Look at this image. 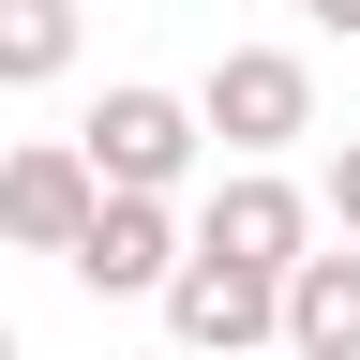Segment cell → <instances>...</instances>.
<instances>
[{
    "label": "cell",
    "instance_id": "cell-1",
    "mask_svg": "<svg viewBox=\"0 0 360 360\" xmlns=\"http://www.w3.org/2000/svg\"><path fill=\"white\" fill-rule=\"evenodd\" d=\"M60 150L90 165V195H165L180 210V165H195V105H180V90H150V75H120L105 105H90Z\"/></svg>",
    "mask_w": 360,
    "mask_h": 360
},
{
    "label": "cell",
    "instance_id": "cell-2",
    "mask_svg": "<svg viewBox=\"0 0 360 360\" xmlns=\"http://www.w3.org/2000/svg\"><path fill=\"white\" fill-rule=\"evenodd\" d=\"M180 105H195V135H225L240 165H270L285 135H315V60H300V45H225Z\"/></svg>",
    "mask_w": 360,
    "mask_h": 360
},
{
    "label": "cell",
    "instance_id": "cell-3",
    "mask_svg": "<svg viewBox=\"0 0 360 360\" xmlns=\"http://www.w3.org/2000/svg\"><path fill=\"white\" fill-rule=\"evenodd\" d=\"M180 255H225V270H255V285H285V270L315 255V195H300V180H270V165H240L195 225H180Z\"/></svg>",
    "mask_w": 360,
    "mask_h": 360
},
{
    "label": "cell",
    "instance_id": "cell-4",
    "mask_svg": "<svg viewBox=\"0 0 360 360\" xmlns=\"http://www.w3.org/2000/svg\"><path fill=\"white\" fill-rule=\"evenodd\" d=\"M75 285L90 300H165V270H180V210L165 195H90V225H75Z\"/></svg>",
    "mask_w": 360,
    "mask_h": 360
},
{
    "label": "cell",
    "instance_id": "cell-5",
    "mask_svg": "<svg viewBox=\"0 0 360 360\" xmlns=\"http://www.w3.org/2000/svg\"><path fill=\"white\" fill-rule=\"evenodd\" d=\"M165 330H180V360H255L270 345V285L225 270V255H180L165 270Z\"/></svg>",
    "mask_w": 360,
    "mask_h": 360
},
{
    "label": "cell",
    "instance_id": "cell-6",
    "mask_svg": "<svg viewBox=\"0 0 360 360\" xmlns=\"http://www.w3.org/2000/svg\"><path fill=\"white\" fill-rule=\"evenodd\" d=\"M75 225H90V165L60 150V135L0 150V240L15 255H75Z\"/></svg>",
    "mask_w": 360,
    "mask_h": 360
},
{
    "label": "cell",
    "instance_id": "cell-7",
    "mask_svg": "<svg viewBox=\"0 0 360 360\" xmlns=\"http://www.w3.org/2000/svg\"><path fill=\"white\" fill-rule=\"evenodd\" d=\"M270 345H300V360H360V255H300L285 285H270Z\"/></svg>",
    "mask_w": 360,
    "mask_h": 360
},
{
    "label": "cell",
    "instance_id": "cell-8",
    "mask_svg": "<svg viewBox=\"0 0 360 360\" xmlns=\"http://www.w3.org/2000/svg\"><path fill=\"white\" fill-rule=\"evenodd\" d=\"M75 75V0H0V90Z\"/></svg>",
    "mask_w": 360,
    "mask_h": 360
},
{
    "label": "cell",
    "instance_id": "cell-9",
    "mask_svg": "<svg viewBox=\"0 0 360 360\" xmlns=\"http://www.w3.org/2000/svg\"><path fill=\"white\" fill-rule=\"evenodd\" d=\"M330 225H345V255H360V135H345V165H330Z\"/></svg>",
    "mask_w": 360,
    "mask_h": 360
},
{
    "label": "cell",
    "instance_id": "cell-10",
    "mask_svg": "<svg viewBox=\"0 0 360 360\" xmlns=\"http://www.w3.org/2000/svg\"><path fill=\"white\" fill-rule=\"evenodd\" d=\"M300 15H330V30H360V0H300Z\"/></svg>",
    "mask_w": 360,
    "mask_h": 360
},
{
    "label": "cell",
    "instance_id": "cell-11",
    "mask_svg": "<svg viewBox=\"0 0 360 360\" xmlns=\"http://www.w3.org/2000/svg\"><path fill=\"white\" fill-rule=\"evenodd\" d=\"M0 360H15V330H0Z\"/></svg>",
    "mask_w": 360,
    "mask_h": 360
}]
</instances>
